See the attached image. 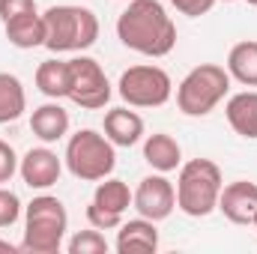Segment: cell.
<instances>
[{"mask_svg": "<svg viewBox=\"0 0 257 254\" xmlns=\"http://www.w3.org/2000/svg\"><path fill=\"white\" fill-rule=\"evenodd\" d=\"M21 218V200L18 194L0 186V227H12Z\"/></svg>", "mask_w": 257, "mask_h": 254, "instance_id": "cell-24", "label": "cell"}, {"mask_svg": "<svg viewBox=\"0 0 257 254\" xmlns=\"http://www.w3.org/2000/svg\"><path fill=\"white\" fill-rule=\"evenodd\" d=\"M27 12H39L36 9V0H0V21H12L18 15H27Z\"/></svg>", "mask_w": 257, "mask_h": 254, "instance_id": "cell-25", "label": "cell"}, {"mask_svg": "<svg viewBox=\"0 0 257 254\" xmlns=\"http://www.w3.org/2000/svg\"><path fill=\"white\" fill-rule=\"evenodd\" d=\"M227 75L245 87H257V42H236L227 54Z\"/></svg>", "mask_w": 257, "mask_h": 254, "instance_id": "cell-18", "label": "cell"}, {"mask_svg": "<svg viewBox=\"0 0 257 254\" xmlns=\"http://www.w3.org/2000/svg\"><path fill=\"white\" fill-rule=\"evenodd\" d=\"M45 18V48L54 54L84 51L99 39V18L87 6L60 3L42 12Z\"/></svg>", "mask_w": 257, "mask_h": 254, "instance_id": "cell-3", "label": "cell"}, {"mask_svg": "<svg viewBox=\"0 0 257 254\" xmlns=\"http://www.w3.org/2000/svg\"><path fill=\"white\" fill-rule=\"evenodd\" d=\"M114 248L120 254L128 251H156L159 248V230H156V221L138 215L132 221H123L120 230H117V242Z\"/></svg>", "mask_w": 257, "mask_h": 254, "instance_id": "cell-14", "label": "cell"}, {"mask_svg": "<svg viewBox=\"0 0 257 254\" xmlns=\"http://www.w3.org/2000/svg\"><path fill=\"white\" fill-rule=\"evenodd\" d=\"M251 224H254V230H257V212H254V221H251Z\"/></svg>", "mask_w": 257, "mask_h": 254, "instance_id": "cell-30", "label": "cell"}, {"mask_svg": "<svg viewBox=\"0 0 257 254\" xmlns=\"http://www.w3.org/2000/svg\"><path fill=\"white\" fill-rule=\"evenodd\" d=\"M30 129L42 144H57L60 138L69 135V114L57 99H51L30 114Z\"/></svg>", "mask_w": 257, "mask_h": 254, "instance_id": "cell-12", "label": "cell"}, {"mask_svg": "<svg viewBox=\"0 0 257 254\" xmlns=\"http://www.w3.org/2000/svg\"><path fill=\"white\" fill-rule=\"evenodd\" d=\"M66 230H69V212L63 200L39 194L24 206V239L18 248L30 254H57L63 248Z\"/></svg>", "mask_w": 257, "mask_h": 254, "instance_id": "cell-2", "label": "cell"}, {"mask_svg": "<svg viewBox=\"0 0 257 254\" xmlns=\"http://www.w3.org/2000/svg\"><path fill=\"white\" fill-rule=\"evenodd\" d=\"M117 39L144 57H168L177 45V24L159 0H128L117 18Z\"/></svg>", "mask_w": 257, "mask_h": 254, "instance_id": "cell-1", "label": "cell"}, {"mask_svg": "<svg viewBox=\"0 0 257 254\" xmlns=\"http://www.w3.org/2000/svg\"><path fill=\"white\" fill-rule=\"evenodd\" d=\"M108 239L96 230V227H90V230H81V233H75L69 242H66V251L69 254H108Z\"/></svg>", "mask_w": 257, "mask_h": 254, "instance_id": "cell-22", "label": "cell"}, {"mask_svg": "<svg viewBox=\"0 0 257 254\" xmlns=\"http://www.w3.org/2000/svg\"><path fill=\"white\" fill-rule=\"evenodd\" d=\"M224 117L230 129L242 138H257V93L254 90H245V93H236L227 99V108H224Z\"/></svg>", "mask_w": 257, "mask_h": 254, "instance_id": "cell-17", "label": "cell"}, {"mask_svg": "<svg viewBox=\"0 0 257 254\" xmlns=\"http://www.w3.org/2000/svg\"><path fill=\"white\" fill-rule=\"evenodd\" d=\"M18 156H15V150L6 144V141H0V183H9L15 174H18Z\"/></svg>", "mask_w": 257, "mask_h": 254, "instance_id": "cell-26", "label": "cell"}, {"mask_svg": "<svg viewBox=\"0 0 257 254\" xmlns=\"http://www.w3.org/2000/svg\"><path fill=\"white\" fill-rule=\"evenodd\" d=\"M230 75L218 63H200L180 81L177 87V108L186 117H206L215 105L227 96Z\"/></svg>", "mask_w": 257, "mask_h": 254, "instance_id": "cell-6", "label": "cell"}, {"mask_svg": "<svg viewBox=\"0 0 257 254\" xmlns=\"http://www.w3.org/2000/svg\"><path fill=\"white\" fill-rule=\"evenodd\" d=\"M132 191L123 180H114V177H105V180H99L96 183V191H93V203L96 206H102V209H108V212H126L128 206H132Z\"/></svg>", "mask_w": 257, "mask_h": 254, "instance_id": "cell-21", "label": "cell"}, {"mask_svg": "<svg viewBox=\"0 0 257 254\" xmlns=\"http://www.w3.org/2000/svg\"><path fill=\"white\" fill-rule=\"evenodd\" d=\"M248 6H254V9H257V0H248Z\"/></svg>", "mask_w": 257, "mask_h": 254, "instance_id": "cell-29", "label": "cell"}, {"mask_svg": "<svg viewBox=\"0 0 257 254\" xmlns=\"http://www.w3.org/2000/svg\"><path fill=\"white\" fill-rule=\"evenodd\" d=\"M24 111H27L24 84H21L15 75L0 72V126H3V123H15Z\"/></svg>", "mask_w": 257, "mask_h": 254, "instance_id": "cell-19", "label": "cell"}, {"mask_svg": "<svg viewBox=\"0 0 257 254\" xmlns=\"http://www.w3.org/2000/svg\"><path fill=\"white\" fill-rule=\"evenodd\" d=\"M218 0H171V6L180 12V15H189V18H200L206 15Z\"/></svg>", "mask_w": 257, "mask_h": 254, "instance_id": "cell-27", "label": "cell"}, {"mask_svg": "<svg viewBox=\"0 0 257 254\" xmlns=\"http://www.w3.org/2000/svg\"><path fill=\"white\" fill-rule=\"evenodd\" d=\"M117 93L128 108H162L174 93V81L162 66L153 63L128 66L120 75Z\"/></svg>", "mask_w": 257, "mask_h": 254, "instance_id": "cell-7", "label": "cell"}, {"mask_svg": "<svg viewBox=\"0 0 257 254\" xmlns=\"http://www.w3.org/2000/svg\"><path fill=\"white\" fill-rule=\"evenodd\" d=\"M126 3H128V0H126Z\"/></svg>", "mask_w": 257, "mask_h": 254, "instance_id": "cell-32", "label": "cell"}, {"mask_svg": "<svg viewBox=\"0 0 257 254\" xmlns=\"http://www.w3.org/2000/svg\"><path fill=\"white\" fill-rule=\"evenodd\" d=\"M218 212L227 221H233V224H251L254 221V212H257V183L236 180V183L221 186Z\"/></svg>", "mask_w": 257, "mask_h": 254, "instance_id": "cell-11", "label": "cell"}, {"mask_svg": "<svg viewBox=\"0 0 257 254\" xmlns=\"http://www.w3.org/2000/svg\"><path fill=\"white\" fill-rule=\"evenodd\" d=\"M3 33H6L9 45H15L21 51L39 48V45H45V18L39 12L18 15V18H12V21L3 24Z\"/></svg>", "mask_w": 257, "mask_h": 254, "instance_id": "cell-16", "label": "cell"}, {"mask_svg": "<svg viewBox=\"0 0 257 254\" xmlns=\"http://www.w3.org/2000/svg\"><path fill=\"white\" fill-rule=\"evenodd\" d=\"M132 206L138 209V215H144L150 221H165L177 209V189L165 174L156 171L141 180V186L132 197Z\"/></svg>", "mask_w": 257, "mask_h": 254, "instance_id": "cell-9", "label": "cell"}, {"mask_svg": "<svg viewBox=\"0 0 257 254\" xmlns=\"http://www.w3.org/2000/svg\"><path fill=\"white\" fill-rule=\"evenodd\" d=\"M105 138L114 147H135L144 138V120L141 114L128 108H111L105 114Z\"/></svg>", "mask_w": 257, "mask_h": 254, "instance_id": "cell-15", "label": "cell"}, {"mask_svg": "<svg viewBox=\"0 0 257 254\" xmlns=\"http://www.w3.org/2000/svg\"><path fill=\"white\" fill-rule=\"evenodd\" d=\"M221 171L209 159H192L180 165L177 177V206L192 215L206 218L212 209H218V194H221Z\"/></svg>", "mask_w": 257, "mask_h": 254, "instance_id": "cell-4", "label": "cell"}, {"mask_svg": "<svg viewBox=\"0 0 257 254\" xmlns=\"http://www.w3.org/2000/svg\"><path fill=\"white\" fill-rule=\"evenodd\" d=\"M36 87L48 99H66L69 93V60H45L36 69Z\"/></svg>", "mask_w": 257, "mask_h": 254, "instance_id": "cell-20", "label": "cell"}, {"mask_svg": "<svg viewBox=\"0 0 257 254\" xmlns=\"http://www.w3.org/2000/svg\"><path fill=\"white\" fill-rule=\"evenodd\" d=\"M224 3H233V0H224Z\"/></svg>", "mask_w": 257, "mask_h": 254, "instance_id": "cell-31", "label": "cell"}, {"mask_svg": "<svg viewBox=\"0 0 257 254\" xmlns=\"http://www.w3.org/2000/svg\"><path fill=\"white\" fill-rule=\"evenodd\" d=\"M18 174H21V180H24L27 189L45 191L60 180L63 162H60V156H57L54 150H48V147H33V150H27V153L21 156Z\"/></svg>", "mask_w": 257, "mask_h": 254, "instance_id": "cell-10", "label": "cell"}, {"mask_svg": "<svg viewBox=\"0 0 257 254\" xmlns=\"http://www.w3.org/2000/svg\"><path fill=\"white\" fill-rule=\"evenodd\" d=\"M6 251H9V254H15V251H18V248H15L12 242H6V239L0 236V254H6Z\"/></svg>", "mask_w": 257, "mask_h": 254, "instance_id": "cell-28", "label": "cell"}, {"mask_svg": "<svg viewBox=\"0 0 257 254\" xmlns=\"http://www.w3.org/2000/svg\"><path fill=\"white\" fill-rule=\"evenodd\" d=\"M144 162L159 174H171L183 165V147L168 132H156L144 141Z\"/></svg>", "mask_w": 257, "mask_h": 254, "instance_id": "cell-13", "label": "cell"}, {"mask_svg": "<svg viewBox=\"0 0 257 254\" xmlns=\"http://www.w3.org/2000/svg\"><path fill=\"white\" fill-rule=\"evenodd\" d=\"M87 221H90V227H96V230H117V227L123 224V215H120V212H108V209H102V206H96V203L90 200V206H87Z\"/></svg>", "mask_w": 257, "mask_h": 254, "instance_id": "cell-23", "label": "cell"}, {"mask_svg": "<svg viewBox=\"0 0 257 254\" xmlns=\"http://www.w3.org/2000/svg\"><path fill=\"white\" fill-rule=\"evenodd\" d=\"M111 81L105 75V69L96 63L93 57H72L69 60V93L66 99L87 108V111H99L111 102Z\"/></svg>", "mask_w": 257, "mask_h": 254, "instance_id": "cell-8", "label": "cell"}, {"mask_svg": "<svg viewBox=\"0 0 257 254\" xmlns=\"http://www.w3.org/2000/svg\"><path fill=\"white\" fill-rule=\"evenodd\" d=\"M66 168L72 177L84 183H99L114 174L117 168V153L114 144L99 135L96 129H81L66 141Z\"/></svg>", "mask_w": 257, "mask_h": 254, "instance_id": "cell-5", "label": "cell"}]
</instances>
